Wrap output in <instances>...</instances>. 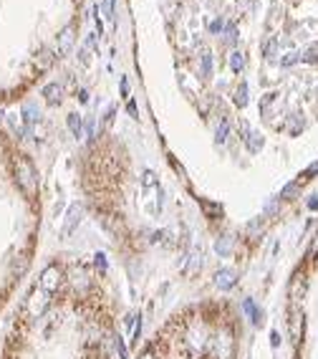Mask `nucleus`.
<instances>
[{"label":"nucleus","instance_id":"obj_4","mask_svg":"<svg viewBox=\"0 0 318 359\" xmlns=\"http://www.w3.org/2000/svg\"><path fill=\"white\" fill-rule=\"evenodd\" d=\"M73 46V28H63V33L58 36V53H66L68 48Z\"/></svg>","mask_w":318,"mask_h":359},{"label":"nucleus","instance_id":"obj_23","mask_svg":"<svg viewBox=\"0 0 318 359\" xmlns=\"http://www.w3.org/2000/svg\"><path fill=\"white\" fill-rule=\"evenodd\" d=\"M308 208H310V210H318V195H313V198L308 200Z\"/></svg>","mask_w":318,"mask_h":359},{"label":"nucleus","instance_id":"obj_2","mask_svg":"<svg viewBox=\"0 0 318 359\" xmlns=\"http://www.w3.org/2000/svg\"><path fill=\"white\" fill-rule=\"evenodd\" d=\"M81 215H84V208H81L78 203H73V205L68 208V213H66V223H63L61 233H63V235H71V233L76 230V225L81 223Z\"/></svg>","mask_w":318,"mask_h":359},{"label":"nucleus","instance_id":"obj_26","mask_svg":"<svg viewBox=\"0 0 318 359\" xmlns=\"http://www.w3.org/2000/svg\"><path fill=\"white\" fill-rule=\"evenodd\" d=\"M315 172H318V162H313V164L308 167V172H305V174H315Z\"/></svg>","mask_w":318,"mask_h":359},{"label":"nucleus","instance_id":"obj_11","mask_svg":"<svg viewBox=\"0 0 318 359\" xmlns=\"http://www.w3.org/2000/svg\"><path fill=\"white\" fill-rule=\"evenodd\" d=\"M141 185H144V190H154V188H159V185H156V177H154L151 172H144Z\"/></svg>","mask_w":318,"mask_h":359},{"label":"nucleus","instance_id":"obj_13","mask_svg":"<svg viewBox=\"0 0 318 359\" xmlns=\"http://www.w3.org/2000/svg\"><path fill=\"white\" fill-rule=\"evenodd\" d=\"M225 41H227V43H235V41H237V28H235L232 23L225 26Z\"/></svg>","mask_w":318,"mask_h":359},{"label":"nucleus","instance_id":"obj_15","mask_svg":"<svg viewBox=\"0 0 318 359\" xmlns=\"http://www.w3.org/2000/svg\"><path fill=\"white\" fill-rule=\"evenodd\" d=\"M217 253H222V256H227V251H230V241H217Z\"/></svg>","mask_w":318,"mask_h":359},{"label":"nucleus","instance_id":"obj_20","mask_svg":"<svg viewBox=\"0 0 318 359\" xmlns=\"http://www.w3.org/2000/svg\"><path fill=\"white\" fill-rule=\"evenodd\" d=\"M78 58H81V66H89V48H81V51H78Z\"/></svg>","mask_w":318,"mask_h":359},{"label":"nucleus","instance_id":"obj_22","mask_svg":"<svg viewBox=\"0 0 318 359\" xmlns=\"http://www.w3.org/2000/svg\"><path fill=\"white\" fill-rule=\"evenodd\" d=\"M121 96H129V81H126V76H121Z\"/></svg>","mask_w":318,"mask_h":359},{"label":"nucleus","instance_id":"obj_3","mask_svg":"<svg viewBox=\"0 0 318 359\" xmlns=\"http://www.w3.org/2000/svg\"><path fill=\"white\" fill-rule=\"evenodd\" d=\"M56 283H58V268H56V266H51V268H46V271H43V281H41V286H43L46 291H53V288H56Z\"/></svg>","mask_w":318,"mask_h":359},{"label":"nucleus","instance_id":"obj_25","mask_svg":"<svg viewBox=\"0 0 318 359\" xmlns=\"http://www.w3.org/2000/svg\"><path fill=\"white\" fill-rule=\"evenodd\" d=\"M78 99L86 104V101H89V91H86V89H81V91H78Z\"/></svg>","mask_w":318,"mask_h":359},{"label":"nucleus","instance_id":"obj_14","mask_svg":"<svg viewBox=\"0 0 318 359\" xmlns=\"http://www.w3.org/2000/svg\"><path fill=\"white\" fill-rule=\"evenodd\" d=\"M210 74H212V56L205 53L202 56V76H210Z\"/></svg>","mask_w":318,"mask_h":359},{"label":"nucleus","instance_id":"obj_7","mask_svg":"<svg viewBox=\"0 0 318 359\" xmlns=\"http://www.w3.org/2000/svg\"><path fill=\"white\" fill-rule=\"evenodd\" d=\"M68 129H71V134H73L76 139L84 134V122H81L78 114H68Z\"/></svg>","mask_w":318,"mask_h":359},{"label":"nucleus","instance_id":"obj_10","mask_svg":"<svg viewBox=\"0 0 318 359\" xmlns=\"http://www.w3.org/2000/svg\"><path fill=\"white\" fill-rule=\"evenodd\" d=\"M235 104H237V106H245V104H248V84H245V81L235 89Z\"/></svg>","mask_w":318,"mask_h":359},{"label":"nucleus","instance_id":"obj_6","mask_svg":"<svg viewBox=\"0 0 318 359\" xmlns=\"http://www.w3.org/2000/svg\"><path fill=\"white\" fill-rule=\"evenodd\" d=\"M217 286H220V288H232V286H235V273H232L230 268H222V271L217 273Z\"/></svg>","mask_w":318,"mask_h":359},{"label":"nucleus","instance_id":"obj_9","mask_svg":"<svg viewBox=\"0 0 318 359\" xmlns=\"http://www.w3.org/2000/svg\"><path fill=\"white\" fill-rule=\"evenodd\" d=\"M230 69H232L235 74H240V71L245 69V56H243L240 51H235V53L230 56Z\"/></svg>","mask_w":318,"mask_h":359},{"label":"nucleus","instance_id":"obj_17","mask_svg":"<svg viewBox=\"0 0 318 359\" xmlns=\"http://www.w3.org/2000/svg\"><path fill=\"white\" fill-rule=\"evenodd\" d=\"M104 11H106V18H111V21H114V0H106Z\"/></svg>","mask_w":318,"mask_h":359},{"label":"nucleus","instance_id":"obj_16","mask_svg":"<svg viewBox=\"0 0 318 359\" xmlns=\"http://www.w3.org/2000/svg\"><path fill=\"white\" fill-rule=\"evenodd\" d=\"M126 109H129V114H131V119H139V109H136V104L129 99V104H126Z\"/></svg>","mask_w":318,"mask_h":359},{"label":"nucleus","instance_id":"obj_18","mask_svg":"<svg viewBox=\"0 0 318 359\" xmlns=\"http://www.w3.org/2000/svg\"><path fill=\"white\" fill-rule=\"evenodd\" d=\"M222 28H225V23H222V21H212V23H210V31H212V33H220Z\"/></svg>","mask_w":318,"mask_h":359},{"label":"nucleus","instance_id":"obj_21","mask_svg":"<svg viewBox=\"0 0 318 359\" xmlns=\"http://www.w3.org/2000/svg\"><path fill=\"white\" fill-rule=\"evenodd\" d=\"M26 119H28V122H36V119H38V114H36L33 106H26Z\"/></svg>","mask_w":318,"mask_h":359},{"label":"nucleus","instance_id":"obj_12","mask_svg":"<svg viewBox=\"0 0 318 359\" xmlns=\"http://www.w3.org/2000/svg\"><path fill=\"white\" fill-rule=\"evenodd\" d=\"M227 132H230V124H227V122H222V124L217 127V132H215V139L222 144V142L227 139Z\"/></svg>","mask_w":318,"mask_h":359},{"label":"nucleus","instance_id":"obj_8","mask_svg":"<svg viewBox=\"0 0 318 359\" xmlns=\"http://www.w3.org/2000/svg\"><path fill=\"white\" fill-rule=\"evenodd\" d=\"M245 142H248V147H250V152H260V149H263V137H260L258 132H248V137H245Z\"/></svg>","mask_w":318,"mask_h":359},{"label":"nucleus","instance_id":"obj_24","mask_svg":"<svg viewBox=\"0 0 318 359\" xmlns=\"http://www.w3.org/2000/svg\"><path fill=\"white\" fill-rule=\"evenodd\" d=\"M111 119H114V106L106 111V116H104V124H111Z\"/></svg>","mask_w":318,"mask_h":359},{"label":"nucleus","instance_id":"obj_5","mask_svg":"<svg viewBox=\"0 0 318 359\" xmlns=\"http://www.w3.org/2000/svg\"><path fill=\"white\" fill-rule=\"evenodd\" d=\"M43 96H46L48 104H58L61 101V84H48L43 89Z\"/></svg>","mask_w":318,"mask_h":359},{"label":"nucleus","instance_id":"obj_1","mask_svg":"<svg viewBox=\"0 0 318 359\" xmlns=\"http://www.w3.org/2000/svg\"><path fill=\"white\" fill-rule=\"evenodd\" d=\"M16 172H18V185L26 190V193H36V185H38V180H36V169L28 159H18L16 162Z\"/></svg>","mask_w":318,"mask_h":359},{"label":"nucleus","instance_id":"obj_19","mask_svg":"<svg viewBox=\"0 0 318 359\" xmlns=\"http://www.w3.org/2000/svg\"><path fill=\"white\" fill-rule=\"evenodd\" d=\"M315 53H318V48H315V46H313V48H308V53L303 56V61H310V64H313V61H315Z\"/></svg>","mask_w":318,"mask_h":359}]
</instances>
